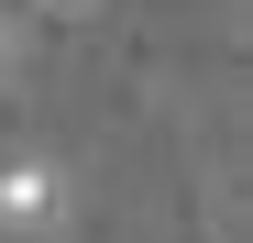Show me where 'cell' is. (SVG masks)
Returning <instances> with one entry per match:
<instances>
[{
    "label": "cell",
    "instance_id": "obj_1",
    "mask_svg": "<svg viewBox=\"0 0 253 243\" xmlns=\"http://www.w3.org/2000/svg\"><path fill=\"white\" fill-rule=\"evenodd\" d=\"M55 221H66V177L44 155H11L0 166V232H55Z\"/></svg>",
    "mask_w": 253,
    "mask_h": 243
},
{
    "label": "cell",
    "instance_id": "obj_2",
    "mask_svg": "<svg viewBox=\"0 0 253 243\" xmlns=\"http://www.w3.org/2000/svg\"><path fill=\"white\" fill-rule=\"evenodd\" d=\"M0 77H11V22H0Z\"/></svg>",
    "mask_w": 253,
    "mask_h": 243
}]
</instances>
